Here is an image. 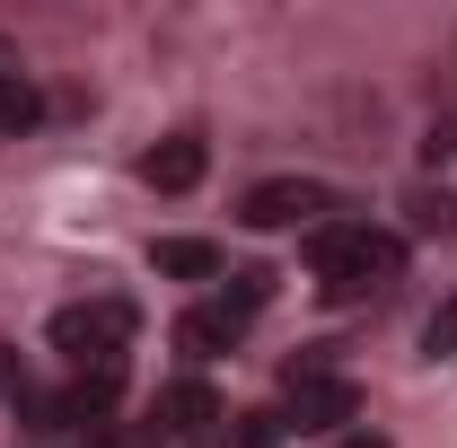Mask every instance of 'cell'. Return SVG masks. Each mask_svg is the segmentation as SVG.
Wrapping results in <instances>:
<instances>
[{"mask_svg":"<svg viewBox=\"0 0 457 448\" xmlns=\"http://www.w3.org/2000/svg\"><path fill=\"white\" fill-rule=\"evenodd\" d=\"M431 168H440V185H449V203H457V114L431 132Z\"/></svg>","mask_w":457,"mask_h":448,"instance_id":"8fae6325","label":"cell"},{"mask_svg":"<svg viewBox=\"0 0 457 448\" xmlns=\"http://www.w3.org/2000/svg\"><path fill=\"white\" fill-rule=\"evenodd\" d=\"M422 361H457V290L431 308V326H422Z\"/></svg>","mask_w":457,"mask_h":448,"instance_id":"30bf717a","label":"cell"},{"mask_svg":"<svg viewBox=\"0 0 457 448\" xmlns=\"http://www.w3.org/2000/svg\"><path fill=\"white\" fill-rule=\"evenodd\" d=\"M27 378H18V361H9V343H0V395H18Z\"/></svg>","mask_w":457,"mask_h":448,"instance_id":"7c38bea8","label":"cell"},{"mask_svg":"<svg viewBox=\"0 0 457 448\" xmlns=\"http://www.w3.org/2000/svg\"><path fill=\"white\" fill-rule=\"evenodd\" d=\"M317 212H335V185H317V176H273V185H255L237 203L246 228H326Z\"/></svg>","mask_w":457,"mask_h":448,"instance_id":"277c9868","label":"cell"},{"mask_svg":"<svg viewBox=\"0 0 457 448\" xmlns=\"http://www.w3.org/2000/svg\"><path fill=\"white\" fill-rule=\"evenodd\" d=\"M132 335H141V317L123 299H79V308L54 317V352L71 361V378H97V387H123Z\"/></svg>","mask_w":457,"mask_h":448,"instance_id":"7a4b0ae2","label":"cell"},{"mask_svg":"<svg viewBox=\"0 0 457 448\" xmlns=\"http://www.w3.org/2000/svg\"><path fill=\"white\" fill-rule=\"evenodd\" d=\"M0 79H27V62H18V45L0 36Z\"/></svg>","mask_w":457,"mask_h":448,"instance_id":"4fadbf2b","label":"cell"},{"mask_svg":"<svg viewBox=\"0 0 457 448\" xmlns=\"http://www.w3.org/2000/svg\"><path fill=\"white\" fill-rule=\"evenodd\" d=\"M246 326H255V317H246L237 299H203V308H185V317H176V343H185L194 361H212V352H228Z\"/></svg>","mask_w":457,"mask_h":448,"instance_id":"8992f818","label":"cell"},{"mask_svg":"<svg viewBox=\"0 0 457 448\" xmlns=\"http://www.w3.org/2000/svg\"><path fill=\"white\" fill-rule=\"evenodd\" d=\"M36 123H45L36 79H0V141H18V132H36Z\"/></svg>","mask_w":457,"mask_h":448,"instance_id":"9c48e42d","label":"cell"},{"mask_svg":"<svg viewBox=\"0 0 457 448\" xmlns=\"http://www.w3.org/2000/svg\"><path fill=\"white\" fill-rule=\"evenodd\" d=\"M132 431H141V448H228V404L203 378H176L159 395V413L132 422Z\"/></svg>","mask_w":457,"mask_h":448,"instance_id":"3957f363","label":"cell"},{"mask_svg":"<svg viewBox=\"0 0 457 448\" xmlns=\"http://www.w3.org/2000/svg\"><path fill=\"white\" fill-rule=\"evenodd\" d=\"M308 273H317V290L335 308L387 299L404 281V237L396 228H370V220H326V228H308Z\"/></svg>","mask_w":457,"mask_h":448,"instance_id":"6da1fadb","label":"cell"},{"mask_svg":"<svg viewBox=\"0 0 457 448\" xmlns=\"http://www.w3.org/2000/svg\"><path fill=\"white\" fill-rule=\"evenodd\" d=\"M352 413H361V387H352L343 369H299L290 395H282V422H290V431H343Z\"/></svg>","mask_w":457,"mask_h":448,"instance_id":"5b68a950","label":"cell"},{"mask_svg":"<svg viewBox=\"0 0 457 448\" xmlns=\"http://www.w3.org/2000/svg\"><path fill=\"white\" fill-rule=\"evenodd\" d=\"M343 448H387V440H343Z\"/></svg>","mask_w":457,"mask_h":448,"instance_id":"5bb4252c","label":"cell"},{"mask_svg":"<svg viewBox=\"0 0 457 448\" xmlns=\"http://www.w3.org/2000/svg\"><path fill=\"white\" fill-rule=\"evenodd\" d=\"M150 264L176 273V281H220V246H203V237H159Z\"/></svg>","mask_w":457,"mask_h":448,"instance_id":"ba28073f","label":"cell"},{"mask_svg":"<svg viewBox=\"0 0 457 448\" xmlns=\"http://www.w3.org/2000/svg\"><path fill=\"white\" fill-rule=\"evenodd\" d=\"M203 168H212V150H203L194 132H168L159 150H141V185H159V194H194Z\"/></svg>","mask_w":457,"mask_h":448,"instance_id":"52a82bcc","label":"cell"}]
</instances>
